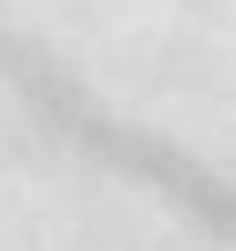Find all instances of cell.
Listing matches in <instances>:
<instances>
[{
    "label": "cell",
    "instance_id": "cell-1",
    "mask_svg": "<svg viewBox=\"0 0 236 251\" xmlns=\"http://www.w3.org/2000/svg\"><path fill=\"white\" fill-rule=\"evenodd\" d=\"M0 76H16L23 92L38 99V107L53 114V122L69 129V137H84L92 152H107V160H122V168H137V175H153V183H168L183 205H198L206 221H221V228H236V198L221 183H206L198 168H190L175 145H153V137H137V129H122V122H107L99 107H84L77 99V84L61 76V69L46 61V53H31V46H16V38H0Z\"/></svg>",
    "mask_w": 236,
    "mask_h": 251
}]
</instances>
